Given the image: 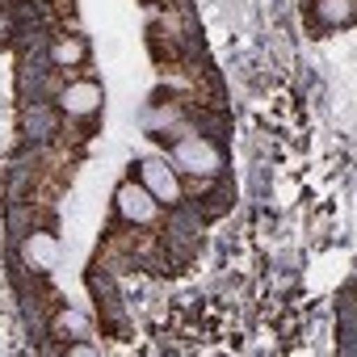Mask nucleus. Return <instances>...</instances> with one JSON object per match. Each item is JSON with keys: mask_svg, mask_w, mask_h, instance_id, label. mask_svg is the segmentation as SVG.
<instances>
[{"mask_svg": "<svg viewBox=\"0 0 357 357\" xmlns=\"http://www.w3.org/2000/svg\"><path fill=\"white\" fill-rule=\"evenodd\" d=\"M101 84L97 80H72L63 93H59V105H63V114H72V118H93L97 109H101Z\"/></svg>", "mask_w": 357, "mask_h": 357, "instance_id": "nucleus-2", "label": "nucleus"}, {"mask_svg": "<svg viewBox=\"0 0 357 357\" xmlns=\"http://www.w3.org/2000/svg\"><path fill=\"white\" fill-rule=\"evenodd\" d=\"M80 59H84V43H80V38H55V47H51V63L68 68V63H80Z\"/></svg>", "mask_w": 357, "mask_h": 357, "instance_id": "nucleus-8", "label": "nucleus"}, {"mask_svg": "<svg viewBox=\"0 0 357 357\" xmlns=\"http://www.w3.org/2000/svg\"><path fill=\"white\" fill-rule=\"evenodd\" d=\"M22 252H26V265L38 269V273H51L59 265V240L51 231H30L26 244H22Z\"/></svg>", "mask_w": 357, "mask_h": 357, "instance_id": "nucleus-5", "label": "nucleus"}, {"mask_svg": "<svg viewBox=\"0 0 357 357\" xmlns=\"http://www.w3.org/2000/svg\"><path fill=\"white\" fill-rule=\"evenodd\" d=\"M0 5H5V0H0Z\"/></svg>", "mask_w": 357, "mask_h": 357, "instance_id": "nucleus-10", "label": "nucleus"}, {"mask_svg": "<svg viewBox=\"0 0 357 357\" xmlns=\"http://www.w3.org/2000/svg\"><path fill=\"white\" fill-rule=\"evenodd\" d=\"M172 160H176V168H181V172H194V176H215V172L223 168L219 147H215L211 139H202V135L176 139V143H172Z\"/></svg>", "mask_w": 357, "mask_h": 357, "instance_id": "nucleus-1", "label": "nucleus"}, {"mask_svg": "<svg viewBox=\"0 0 357 357\" xmlns=\"http://www.w3.org/2000/svg\"><path fill=\"white\" fill-rule=\"evenodd\" d=\"M114 202H118V215H122L126 223H151V219H155V198L147 194V185L126 181Z\"/></svg>", "mask_w": 357, "mask_h": 357, "instance_id": "nucleus-3", "label": "nucleus"}, {"mask_svg": "<svg viewBox=\"0 0 357 357\" xmlns=\"http://www.w3.org/2000/svg\"><path fill=\"white\" fill-rule=\"evenodd\" d=\"M59 328H63V332H76V336H84V332H89V319H84L80 311H59Z\"/></svg>", "mask_w": 357, "mask_h": 357, "instance_id": "nucleus-9", "label": "nucleus"}, {"mask_svg": "<svg viewBox=\"0 0 357 357\" xmlns=\"http://www.w3.org/2000/svg\"><path fill=\"white\" fill-rule=\"evenodd\" d=\"M315 17H319L328 30H340V26H349V22H353V0H319Z\"/></svg>", "mask_w": 357, "mask_h": 357, "instance_id": "nucleus-7", "label": "nucleus"}, {"mask_svg": "<svg viewBox=\"0 0 357 357\" xmlns=\"http://www.w3.org/2000/svg\"><path fill=\"white\" fill-rule=\"evenodd\" d=\"M51 135H55V114H51L43 101L26 105V139H30V143H43V139H51Z\"/></svg>", "mask_w": 357, "mask_h": 357, "instance_id": "nucleus-6", "label": "nucleus"}, {"mask_svg": "<svg viewBox=\"0 0 357 357\" xmlns=\"http://www.w3.org/2000/svg\"><path fill=\"white\" fill-rule=\"evenodd\" d=\"M139 176H143V185H147V194L155 202H176L181 198V185H176V176H172V168L164 160H143Z\"/></svg>", "mask_w": 357, "mask_h": 357, "instance_id": "nucleus-4", "label": "nucleus"}]
</instances>
